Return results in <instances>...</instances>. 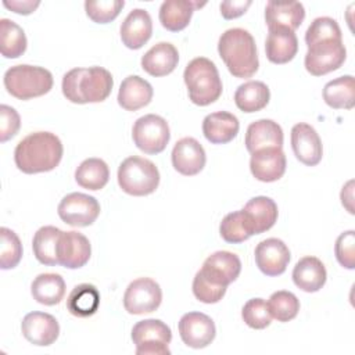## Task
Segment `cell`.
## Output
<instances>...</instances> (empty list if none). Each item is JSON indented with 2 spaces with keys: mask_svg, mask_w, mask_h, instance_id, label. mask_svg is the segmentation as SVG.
Instances as JSON below:
<instances>
[{
  "mask_svg": "<svg viewBox=\"0 0 355 355\" xmlns=\"http://www.w3.org/2000/svg\"><path fill=\"white\" fill-rule=\"evenodd\" d=\"M291 147L297 159L304 165L315 166L322 161V140L315 128L308 123L300 122L293 126Z\"/></svg>",
  "mask_w": 355,
  "mask_h": 355,
  "instance_id": "16",
  "label": "cell"
},
{
  "mask_svg": "<svg viewBox=\"0 0 355 355\" xmlns=\"http://www.w3.org/2000/svg\"><path fill=\"white\" fill-rule=\"evenodd\" d=\"M240 129L236 115L227 111L208 114L202 121V133L212 144H226L232 141Z\"/></svg>",
  "mask_w": 355,
  "mask_h": 355,
  "instance_id": "24",
  "label": "cell"
},
{
  "mask_svg": "<svg viewBox=\"0 0 355 355\" xmlns=\"http://www.w3.org/2000/svg\"><path fill=\"white\" fill-rule=\"evenodd\" d=\"M334 252L341 266L347 269L355 268V232L354 230H347L337 237Z\"/></svg>",
  "mask_w": 355,
  "mask_h": 355,
  "instance_id": "44",
  "label": "cell"
},
{
  "mask_svg": "<svg viewBox=\"0 0 355 355\" xmlns=\"http://www.w3.org/2000/svg\"><path fill=\"white\" fill-rule=\"evenodd\" d=\"M21 126V118L18 112L6 104L0 105V141L4 143L12 139Z\"/></svg>",
  "mask_w": 355,
  "mask_h": 355,
  "instance_id": "45",
  "label": "cell"
},
{
  "mask_svg": "<svg viewBox=\"0 0 355 355\" xmlns=\"http://www.w3.org/2000/svg\"><path fill=\"white\" fill-rule=\"evenodd\" d=\"M324 103L334 110H351L355 105V80L352 75L338 76L323 87Z\"/></svg>",
  "mask_w": 355,
  "mask_h": 355,
  "instance_id": "30",
  "label": "cell"
},
{
  "mask_svg": "<svg viewBox=\"0 0 355 355\" xmlns=\"http://www.w3.org/2000/svg\"><path fill=\"white\" fill-rule=\"evenodd\" d=\"M132 340L137 355H169L168 344L172 340V331L166 323L159 319H144L132 329Z\"/></svg>",
  "mask_w": 355,
  "mask_h": 355,
  "instance_id": "7",
  "label": "cell"
},
{
  "mask_svg": "<svg viewBox=\"0 0 355 355\" xmlns=\"http://www.w3.org/2000/svg\"><path fill=\"white\" fill-rule=\"evenodd\" d=\"M64 147L51 132H35L25 136L14 150V162L24 173L53 171L62 158Z\"/></svg>",
  "mask_w": 355,
  "mask_h": 355,
  "instance_id": "1",
  "label": "cell"
},
{
  "mask_svg": "<svg viewBox=\"0 0 355 355\" xmlns=\"http://www.w3.org/2000/svg\"><path fill=\"white\" fill-rule=\"evenodd\" d=\"M241 318L248 327L255 330H262L272 322L268 302L263 298L248 300L241 309Z\"/></svg>",
  "mask_w": 355,
  "mask_h": 355,
  "instance_id": "40",
  "label": "cell"
},
{
  "mask_svg": "<svg viewBox=\"0 0 355 355\" xmlns=\"http://www.w3.org/2000/svg\"><path fill=\"white\" fill-rule=\"evenodd\" d=\"M354 180H349L341 190V202L347 208L349 214H354V207H352V198H354Z\"/></svg>",
  "mask_w": 355,
  "mask_h": 355,
  "instance_id": "48",
  "label": "cell"
},
{
  "mask_svg": "<svg viewBox=\"0 0 355 355\" xmlns=\"http://www.w3.org/2000/svg\"><path fill=\"white\" fill-rule=\"evenodd\" d=\"M294 284L305 293L319 291L327 279V272L323 262L316 257L301 258L293 269Z\"/></svg>",
  "mask_w": 355,
  "mask_h": 355,
  "instance_id": "26",
  "label": "cell"
},
{
  "mask_svg": "<svg viewBox=\"0 0 355 355\" xmlns=\"http://www.w3.org/2000/svg\"><path fill=\"white\" fill-rule=\"evenodd\" d=\"M219 233L226 243H232V244L243 243L252 236L241 209L233 211L222 219L219 225Z\"/></svg>",
  "mask_w": 355,
  "mask_h": 355,
  "instance_id": "38",
  "label": "cell"
},
{
  "mask_svg": "<svg viewBox=\"0 0 355 355\" xmlns=\"http://www.w3.org/2000/svg\"><path fill=\"white\" fill-rule=\"evenodd\" d=\"M226 286H218L211 283L200 270L193 279V294L204 304H216L226 294Z\"/></svg>",
  "mask_w": 355,
  "mask_h": 355,
  "instance_id": "43",
  "label": "cell"
},
{
  "mask_svg": "<svg viewBox=\"0 0 355 355\" xmlns=\"http://www.w3.org/2000/svg\"><path fill=\"white\" fill-rule=\"evenodd\" d=\"M132 137L139 150L146 154L162 153L171 139L168 122L155 114H147L136 119L132 128Z\"/></svg>",
  "mask_w": 355,
  "mask_h": 355,
  "instance_id": "8",
  "label": "cell"
},
{
  "mask_svg": "<svg viewBox=\"0 0 355 355\" xmlns=\"http://www.w3.org/2000/svg\"><path fill=\"white\" fill-rule=\"evenodd\" d=\"M179 62L178 49L169 42L154 44L143 57L141 68L151 76H165L175 71Z\"/></svg>",
  "mask_w": 355,
  "mask_h": 355,
  "instance_id": "23",
  "label": "cell"
},
{
  "mask_svg": "<svg viewBox=\"0 0 355 355\" xmlns=\"http://www.w3.org/2000/svg\"><path fill=\"white\" fill-rule=\"evenodd\" d=\"M58 216L67 225L75 227L90 226L100 215L98 201L85 193H69L58 204Z\"/></svg>",
  "mask_w": 355,
  "mask_h": 355,
  "instance_id": "11",
  "label": "cell"
},
{
  "mask_svg": "<svg viewBox=\"0 0 355 355\" xmlns=\"http://www.w3.org/2000/svg\"><path fill=\"white\" fill-rule=\"evenodd\" d=\"M161 287L150 277H139L130 282L123 294V306L132 315L154 312L161 305Z\"/></svg>",
  "mask_w": 355,
  "mask_h": 355,
  "instance_id": "10",
  "label": "cell"
},
{
  "mask_svg": "<svg viewBox=\"0 0 355 355\" xmlns=\"http://www.w3.org/2000/svg\"><path fill=\"white\" fill-rule=\"evenodd\" d=\"M251 234H261L269 230L277 220V205L266 196L251 198L241 209Z\"/></svg>",
  "mask_w": 355,
  "mask_h": 355,
  "instance_id": "20",
  "label": "cell"
},
{
  "mask_svg": "<svg viewBox=\"0 0 355 355\" xmlns=\"http://www.w3.org/2000/svg\"><path fill=\"white\" fill-rule=\"evenodd\" d=\"M200 272L211 283L227 287L239 277L241 262L240 258L230 251H216L204 261Z\"/></svg>",
  "mask_w": 355,
  "mask_h": 355,
  "instance_id": "17",
  "label": "cell"
},
{
  "mask_svg": "<svg viewBox=\"0 0 355 355\" xmlns=\"http://www.w3.org/2000/svg\"><path fill=\"white\" fill-rule=\"evenodd\" d=\"M118 184L126 194L141 197L154 193L159 184V172L147 158L132 155L118 168Z\"/></svg>",
  "mask_w": 355,
  "mask_h": 355,
  "instance_id": "6",
  "label": "cell"
},
{
  "mask_svg": "<svg viewBox=\"0 0 355 355\" xmlns=\"http://www.w3.org/2000/svg\"><path fill=\"white\" fill-rule=\"evenodd\" d=\"M0 268L12 269L22 258V244L19 237L8 227L0 229Z\"/></svg>",
  "mask_w": 355,
  "mask_h": 355,
  "instance_id": "39",
  "label": "cell"
},
{
  "mask_svg": "<svg viewBox=\"0 0 355 355\" xmlns=\"http://www.w3.org/2000/svg\"><path fill=\"white\" fill-rule=\"evenodd\" d=\"M40 1L39 0H3V6L8 10H11L15 14H22L28 15L33 12L39 7Z\"/></svg>",
  "mask_w": 355,
  "mask_h": 355,
  "instance_id": "47",
  "label": "cell"
},
{
  "mask_svg": "<svg viewBox=\"0 0 355 355\" xmlns=\"http://www.w3.org/2000/svg\"><path fill=\"white\" fill-rule=\"evenodd\" d=\"M255 263L266 276H279L286 272L290 262V250L283 240L270 237L255 247Z\"/></svg>",
  "mask_w": 355,
  "mask_h": 355,
  "instance_id": "13",
  "label": "cell"
},
{
  "mask_svg": "<svg viewBox=\"0 0 355 355\" xmlns=\"http://www.w3.org/2000/svg\"><path fill=\"white\" fill-rule=\"evenodd\" d=\"M305 18V8L300 1H268L265 7V22L268 29L284 28L295 31Z\"/></svg>",
  "mask_w": 355,
  "mask_h": 355,
  "instance_id": "22",
  "label": "cell"
},
{
  "mask_svg": "<svg viewBox=\"0 0 355 355\" xmlns=\"http://www.w3.org/2000/svg\"><path fill=\"white\" fill-rule=\"evenodd\" d=\"M269 87L261 80H248L240 85L234 93V103L243 112H257L265 108L269 103Z\"/></svg>",
  "mask_w": 355,
  "mask_h": 355,
  "instance_id": "31",
  "label": "cell"
},
{
  "mask_svg": "<svg viewBox=\"0 0 355 355\" xmlns=\"http://www.w3.org/2000/svg\"><path fill=\"white\" fill-rule=\"evenodd\" d=\"M62 230L55 226H42L33 236L32 250L36 259L47 266L58 265L57 245Z\"/></svg>",
  "mask_w": 355,
  "mask_h": 355,
  "instance_id": "34",
  "label": "cell"
},
{
  "mask_svg": "<svg viewBox=\"0 0 355 355\" xmlns=\"http://www.w3.org/2000/svg\"><path fill=\"white\" fill-rule=\"evenodd\" d=\"M100 305V293L96 286L82 283L72 288L67 298V309L76 318H89L94 315Z\"/></svg>",
  "mask_w": 355,
  "mask_h": 355,
  "instance_id": "32",
  "label": "cell"
},
{
  "mask_svg": "<svg viewBox=\"0 0 355 355\" xmlns=\"http://www.w3.org/2000/svg\"><path fill=\"white\" fill-rule=\"evenodd\" d=\"M286 155L280 147L262 148L251 154L250 169L259 182L270 183L279 180L286 172Z\"/></svg>",
  "mask_w": 355,
  "mask_h": 355,
  "instance_id": "19",
  "label": "cell"
},
{
  "mask_svg": "<svg viewBox=\"0 0 355 355\" xmlns=\"http://www.w3.org/2000/svg\"><path fill=\"white\" fill-rule=\"evenodd\" d=\"M90 254L92 245L85 234L75 230L61 233L57 245L58 265L68 269L82 268L89 262Z\"/></svg>",
  "mask_w": 355,
  "mask_h": 355,
  "instance_id": "14",
  "label": "cell"
},
{
  "mask_svg": "<svg viewBox=\"0 0 355 355\" xmlns=\"http://www.w3.org/2000/svg\"><path fill=\"white\" fill-rule=\"evenodd\" d=\"M347 58L343 40L329 39L312 43L304 58L305 69L313 76H322L338 69Z\"/></svg>",
  "mask_w": 355,
  "mask_h": 355,
  "instance_id": "9",
  "label": "cell"
},
{
  "mask_svg": "<svg viewBox=\"0 0 355 355\" xmlns=\"http://www.w3.org/2000/svg\"><path fill=\"white\" fill-rule=\"evenodd\" d=\"M24 29L11 19H0V51L6 58H18L26 50Z\"/></svg>",
  "mask_w": 355,
  "mask_h": 355,
  "instance_id": "36",
  "label": "cell"
},
{
  "mask_svg": "<svg viewBox=\"0 0 355 355\" xmlns=\"http://www.w3.org/2000/svg\"><path fill=\"white\" fill-rule=\"evenodd\" d=\"M31 293L39 304L55 305L65 295V282L58 273H40L33 279Z\"/></svg>",
  "mask_w": 355,
  "mask_h": 355,
  "instance_id": "33",
  "label": "cell"
},
{
  "mask_svg": "<svg viewBox=\"0 0 355 355\" xmlns=\"http://www.w3.org/2000/svg\"><path fill=\"white\" fill-rule=\"evenodd\" d=\"M205 3H196L189 0H166L159 7V22L171 32L183 31L193 15L194 8L204 6Z\"/></svg>",
  "mask_w": 355,
  "mask_h": 355,
  "instance_id": "29",
  "label": "cell"
},
{
  "mask_svg": "<svg viewBox=\"0 0 355 355\" xmlns=\"http://www.w3.org/2000/svg\"><path fill=\"white\" fill-rule=\"evenodd\" d=\"M123 0H97L85 1L87 17L96 24H108L114 21L123 8Z\"/></svg>",
  "mask_w": 355,
  "mask_h": 355,
  "instance_id": "42",
  "label": "cell"
},
{
  "mask_svg": "<svg viewBox=\"0 0 355 355\" xmlns=\"http://www.w3.org/2000/svg\"><path fill=\"white\" fill-rule=\"evenodd\" d=\"M298 51V39L293 31L284 28L269 29L265 53L266 58L273 64H286L291 61Z\"/></svg>",
  "mask_w": 355,
  "mask_h": 355,
  "instance_id": "28",
  "label": "cell"
},
{
  "mask_svg": "<svg viewBox=\"0 0 355 355\" xmlns=\"http://www.w3.org/2000/svg\"><path fill=\"white\" fill-rule=\"evenodd\" d=\"M22 336L33 345H51L60 334V324L57 319L46 312L33 311L24 316L21 323Z\"/></svg>",
  "mask_w": 355,
  "mask_h": 355,
  "instance_id": "15",
  "label": "cell"
},
{
  "mask_svg": "<svg viewBox=\"0 0 355 355\" xmlns=\"http://www.w3.org/2000/svg\"><path fill=\"white\" fill-rule=\"evenodd\" d=\"M283 146V130L272 119H258L247 128L245 147L252 154L262 148Z\"/></svg>",
  "mask_w": 355,
  "mask_h": 355,
  "instance_id": "25",
  "label": "cell"
},
{
  "mask_svg": "<svg viewBox=\"0 0 355 355\" xmlns=\"http://www.w3.org/2000/svg\"><path fill=\"white\" fill-rule=\"evenodd\" d=\"M329 39L343 40L341 29H340L337 21L330 17L315 18L305 32L306 46L320 42V40H329Z\"/></svg>",
  "mask_w": 355,
  "mask_h": 355,
  "instance_id": "41",
  "label": "cell"
},
{
  "mask_svg": "<svg viewBox=\"0 0 355 355\" xmlns=\"http://www.w3.org/2000/svg\"><path fill=\"white\" fill-rule=\"evenodd\" d=\"M218 53L234 78H251L259 67L252 35L243 28L225 31L218 42Z\"/></svg>",
  "mask_w": 355,
  "mask_h": 355,
  "instance_id": "3",
  "label": "cell"
},
{
  "mask_svg": "<svg viewBox=\"0 0 355 355\" xmlns=\"http://www.w3.org/2000/svg\"><path fill=\"white\" fill-rule=\"evenodd\" d=\"M154 90L153 86L139 75L126 76L118 92V104L126 111H137L150 104Z\"/></svg>",
  "mask_w": 355,
  "mask_h": 355,
  "instance_id": "27",
  "label": "cell"
},
{
  "mask_svg": "<svg viewBox=\"0 0 355 355\" xmlns=\"http://www.w3.org/2000/svg\"><path fill=\"white\" fill-rule=\"evenodd\" d=\"M171 158L173 168L184 176L200 173L207 162L205 150L194 137H183L178 140L173 146Z\"/></svg>",
  "mask_w": 355,
  "mask_h": 355,
  "instance_id": "18",
  "label": "cell"
},
{
  "mask_svg": "<svg viewBox=\"0 0 355 355\" xmlns=\"http://www.w3.org/2000/svg\"><path fill=\"white\" fill-rule=\"evenodd\" d=\"M189 98L200 107L215 103L222 94V80L216 65L205 58L197 57L191 60L183 72Z\"/></svg>",
  "mask_w": 355,
  "mask_h": 355,
  "instance_id": "4",
  "label": "cell"
},
{
  "mask_svg": "<svg viewBox=\"0 0 355 355\" xmlns=\"http://www.w3.org/2000/svg\"><path fill=\"white\" fill-rule=\"evenodd\" d=\"M110 179L108 165L101 158H87L75 171L76 183L87 190H101Z\"/></svg>",
  "mask_w": 355,
  "mask_h": 355,
  "instance_id": "35",
  "label": "cell"
},
{
  "mask_svg": "<svg viewBox=\"0 0 355 355\" xmlns=\"http://www.w3.org/2000/svg\"><path fill=\"white\" fill-rule=\"evenodd\" d=\"M252 4L251 0H229V1H222L219 8L220 14L225 19H234L241 17L247 8Z\"/></svg>",
  "mask_w": 355,
  "mask_h": 355,
  "instance_id": "46",
  "label": "cell"
},
{
  "mask_svg": "<svg viewBox=\"0 0 355 355\" xmlns=\"http://www.w3.org/2000/svg\"><path fill=\"white\" fill-rule=\"evenodd\" d=\"M114 80L103 67L73 68L62 78V94L75 104L101 103L112 90Z\"/></svg>",
  "mask_w": 355,
  "mask_h": 355,
  "instance_id": "2",
  "label": "cell"
},
{
  "mask_svg": "<svg viewBox=\"0 0 355 355\" xmlns=\"http://www.w3.org/2000/svg\"><path fill=\"white\" fill-rule=\"evenodd\" d=\"M7 92L18 100H31L49 93L53 87V75L49 69L36 65H14L3 78Z\"/></svg>",
  "mask_w": 355,
  "mask_h": 355,
  "instance_id": "5",
  "label": "cell"
},
{
  "mask_svg": "<svg viewBox=\"0 0 355 355\" xmlns=\"http://www.w3.org/2000/svg\"><path fill=\"white\" fill-rule=\"evenodd\" d=\"M179 334L187 347L200 349L214 341L216 329L208 315L202 312H187L179 320Z\"/></svg>",
  "mask_w": 355,
  "mask_h": 355,
  "instance_id": "12",
  "label": "cell"
},
{
  "mask_svg": "<svg viewBox=\"0 0 355 355\" xmlns=\"http://www.w3.org/2000/svg\"><path fill=\"white\" fill-rule=\"evenodd\" d=\"M153 35V21L143 8L132 10L121 25L122 43L132 50L143 47Z\"/></svg>",
  "mask_w": 355,
  "mask_h": 355,
  "instance_id": "21",
  "label": "cell"
},
{
  "mask_svg": "<svg viewBox=\"0 0 355 355\" xmlns=\"http://www.w3.org/2000/svg\"><path fill=\"white\" fill-rule=\"evenodd\" d=\"M269 312L277 322L293 320L300 311V301L291 291L280 290L273 293L268 301Z\"/></svg>",
  "mask_w": 355,
  "mask_h": 355,
  "instance_id": "37",
  "label": "cell"
}]
</instances>
